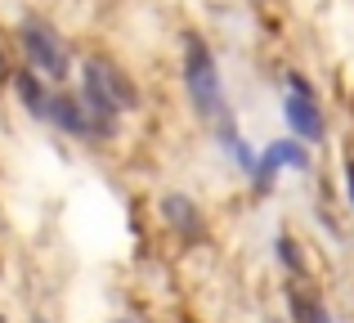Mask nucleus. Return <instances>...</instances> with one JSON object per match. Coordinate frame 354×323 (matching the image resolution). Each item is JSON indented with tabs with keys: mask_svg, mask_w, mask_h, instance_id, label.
<instances>
[{
	"mask_svg": "<svg viewBox=\"0 0 354 323\" xmlns=\"http://www.w3.org/2000/svg\"><path fill=\"white\" fill-rule=\"evenodd\" d=\"M184 86H189V99L202 117L225 113V86H220V72H216V54L202 36L184 41Z\"/></svg>",
	"mask_w": 354,
	"mask_h": 323,
	"instance_id": "obj_1",
	"label": "nucleus"
},
{
	"mask_svg": "<svg viewBox=\"0 0 354 323\" xmlns=\"http://www.w3.org/2000/svg\"><path fill=\"white\" fill-rule=\"evenodd\" d=\"M18 41H23L27 59H32V68L41 72V77H54V81L68 77V50H63V36L54 32L50 23L27 18V23L18 27Z\"/></svg>",
	"mask_w": 354,
	"mask_h": 323,
	"instance_id": "obj_2",
	"label": "nucleus"
},
{
	"mask_svg": "<svg viewBox=\"0 0 354 323\" xmlns=\"http://www.w3.org/2000/svg\"><path fill=\"white\" fill-rule=\"evenodd\" d=\"M81 81H90L99 95H108V99H113V104L121 108V113L139 108V90L130 86L126 72L113 68V63H104V59H86V63H81Z\"/></svg>",
	"mask_w": 354,
	"mask_h": 323,
	"instance_id": "obj_3",
	"label": "nucleus"
},
{
	"mask_svg": "<svg viewBox=\"0 0 354 323\" xmlns=\"http://www.w3.org/2000/svg\"><path fill=\"white\" fill-rule=\"evenodd\" d=\"M283 166H292V171H305L310 166V158H305V149L296 140H278L265 149V158H256V166H251V180H256V189L265 193L269 180H274V171H283Z\"/></svg>",
	"mask_w": 354,
	"mask_h": 323,
	"instance_id": "obj_4",
	"label": "nucleus"
},
{
	"mask_svg": "<svg viewBox=\"0 0 354 323\" xmlns=\"http://www.w3.org/2000/svg\"><path fill=\"white\" fill-rule=\"evenodd\" d=\"M283 113L292 122V131L301 140H323V113H319V95H305V90H292L283 99Z\"/></svg>",
	"mask_w": 354,
	"mask_h": 323,
	"instance_id": "obj_5",
	"label": "nucleus"
},
{
	"mask_svg": "<svg viewBox=\"0 0 354 323\" xmlns=\"http://www.w3.org/2000/svg\"><path fill=\"white\" fill-rule=\"evenodd\" d=\"M162 216L171 229H180L184 238H202V211L193 198H184V193H166L162 198Z\"/></svg>",
	"mask_w": 354,
	"mask_h": 323,
	"instance_id": "obj_6",
	"label": "nucleus"
},
{
	"mask_svg": "<svg viewBox=\"0 0 354 323\" xmlns=\"http://www.w3.org/2000/svg\"><path fill=\"white\" fill-rule=\"evenodd\" d=\"M45 117H50L54 126H63L68 135H90L86 108H81V99H72V95H50V104H45Z\"/></svg>",
	"mask_w": 354,
	"mask_h": 323,
	"instance_id": "obj_7",
	"label": "nucleus"
},
{
	"mask_svg": "<svg viewBox=\"0 0 354 323\" xmlns=\"http://www.w3.org/2000/svg\"><path fill=\"white\" fill-rule=\"evenodd\" d=\"M287 306H292V315H296V323H332V310L323 306L314 292H305V288H287Z\"/></svg>",
	"mask_w": 354,
	"mask_h": 323,
	"instance_id": "obj_8",
	"label": "nucleus"
},
{
	"mask_svg": "<svg viewBox=\"0 0 354 323\" xmlns=\"http://www.w3.org/2000/svg\"><path fill=\"white\" fill-rule=\"evenodd\" d=\"M14 90L23 99V108L32 117H45V104H50V90H45L41 72H14Z\"/></svg>",
	"mask_w": 354,
	"mask_h": 323,
	"instance_id": "obj_9",
	"label": "nucleus"
},
{
	"mask_svg": "<svg viewBox=\"0 0 354 323\" xmlns=\"http://www.w3.org/2000/svg\"><path fill=\"white\" fill-rule=\"evenodd\" d=\"M274 252L283 256V265H287V270L296 274V279H301V274H305V261H301V247L292 243V234H278V238H274Z\"/></svg>",
	"mask_w": 354,
	"mask_h": 323,
	"instance_id": "obj_10",
	"label": "nucleus"
},
{
	"mask_svg": "<svg viewBox=\"0 0 354 323\" xmlns=\"http://www.w3.org/2000/svg\"><path fill=\"white\" fill-rule=\"evenodd\" d=\"M346 198H350V207H354V158H346Z\"/></svg>",
	"mask_w": 354,
	"mask_h": 323,
	"instance_id": "obj_11",
	"label": "nucleus"
},
{
	"mask_svg": "<svg viewBox=\"0 0 354 323\" xmlns=\"http://www.w3.org/2000/svg\"><path fill=\"white\" fill-rule=\"evenodd\" d=\"M0 77H9V63H5V50H0Z\"/></svg>",
	"mask_w": 354,
	"mask_h": 323,
	"instance_id": "obj_12",
	"label": "nucleus"
},
{
	"mask_svg": "<svg viewBox=\"0 0 354 323\" xmlns=\"http://www.w3.org/2000/svg\"><path fill=\"white\" fill-rule=\"evenodd\" d=\"M113 323H126V319H113Z\"/></svg>",
	"mask_w": 354,
	"mask_h": 323,
	"instance_id": "obj_13",
	"label": "nucleus"
},
{
	"mask_svg": "<svg viewBox=\"0 0 354 323\" xmlns=\"http://www.w3.org/2000/svg\"><path fill=\"white\" fill-rule=\"evenodd\" d=\"M36 323H45V319H36Z\"/></svg>",
	"mask_w": 354,
	"mask_h": 323,
	"instance_id": "obj_14",
	"label": "nucleus"
},
{
	"mask_svg": "<svg viewBox=\"0 0 354 323\" xmlns=\"http://www.w3.org/2000/svg\"><path fill=\"white\" fill-rule=\"evenodd\" d=\"M274 323H278V319H274Z\"/></svg>",
	"mask_w": 354,
	"mask_h": 323,
	"instance_id": "obj_15",
	"label": "nucleus"
}]
</instances>
